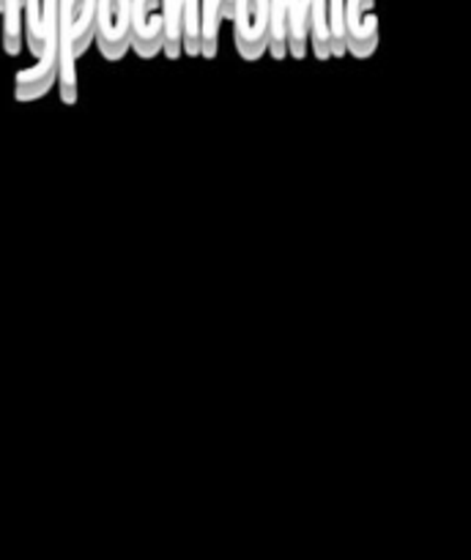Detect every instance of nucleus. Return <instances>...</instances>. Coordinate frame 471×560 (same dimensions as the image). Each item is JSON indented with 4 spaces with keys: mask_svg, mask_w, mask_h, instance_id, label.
I'll list each match as a JSON object with an SVG mask.
<instances>
[{
    "mask_svg": "<svg viewBox=\"0 0 471 560\" xmlns=\"http://www.w3.org/2000/svg\"><path fill=\"white\" fill-rule=\"evenodd\" d=\"M22 47L33 60L42 52V0H22Z\"/></svg>",
    "mask_w": 471,
    "mask_h": 560,
    "instance_id": "2eb2a0df",
    "label": "nucleus"
},
{
    "mask_svg": "<svg viewBox=\"0 0 471 560\" xmlns=\"http://www.w3.org/2000/svg\"><path fill=\"white\" fill-rule=\"evenodd\" d=\"M181 52L200 58V0H181Z\"/></svg>",
    "mask_w": 471,
    "mask_h": 560,
    "instance_id": "f8f14e48",
    "label": "nucleus"
},
{
    "mask_svg": "<svg viewBox=\"0 0 471 560\" xmlns=\"http://www.w3.org/2000/svg\"><path fill=\"white\" fill-rule=\"evenodd\" d=\"M159 3H162L164 22L162 55L168 60L184 58V52H181V0H159Z\"/></svg>",
    "mask_w": 471,
    "mask_h": 560,
    "instance_id": "4468645a",
    "label": "nucleus"
},
{
    "mask_svg": "<svg viewBox=\"0 0 471 560\" xmlns=\"http://www.w3.org/2000/svg\"><path fill=\"white\" fill-rule=\"evenodd\" d=\"M74 31H71V0H58V96L64 107L80 102V77H77Z\"/></svg>",
    "mask_w": 471,
    "mask_h": 560,
    "instance_id": "39448f33",
    "label": "nucleus"
},
{
    "mask_svg": "<svg viewBox=\"0 0 471 560\" xmlns=\"http://www.w3.org/2000/svg\"><path fill=\"white\" fill-rule=\"evenodd\" d=\"M219 27H222V5H219V0H200V58H217Z\"/></svg>",
    "mask_w": 471,
    "mask_h": 560,
    "instance_id": "9b49d317",
    "label": "nucleus"
},
{
    "mask_svg": "<svg viewBox=\"0 0 471 560\" xmlns=\"http://www.w3.org/2000/svg\"><path fill=\"white\" fill-rule=\"evenodd\" d=\"M164 22L159 0H131V52L140 60L162 55Z\"/></svg>",
    "mask_w": 471,
    "mask_h": 560,
    "instance_id": "423d86ee",
    "label": "nucleus"
},
{
    "mask_svg": "<svg viewBox=\"0 0 471 560\" xmlns=\"http://www.w3.org/2000/svg\"><path fill=\"white\" fill-rule=\"evenodd\" d=\"M305 5H307V38H310V55L318 60V63H326V60H332L326 0H305Z\"/></svg>",
    "mask_w": 471,
    "mask_h": 560,
    "instance_id": "0eeeda50",
    "label": "nucleus"
},
{
    "mask_svg": "<svg viewBox=\"0 0 471 560\" xmlns=\"http://www.w3.org/2000/svg\"><path fill=\"white\" fill-rule=\"evenodd\" d=\"M266 55H272V60H277V63L288 60V0H272Z\"/></svg>",
    "mask_w": 471,
    "mask_h": 560,
    "instance_id": "1a4fd4ad",
    "label": "nucleus"
},
{
    "mask_svg": "<svg viewBox=\"0 0 471 560\" xmlns=\"http://www.w3.org/2000/svg\"><path fill=\"white\" fill-rule=\"evenodd\" d=\"M345 55L356 60H370L381 47V31H378L376 0H345Z\"/></svg>",
    "mask_w": 471,
    "mask_h": 560,
    "instance_id": "20e7f679",
    "label": "nucleus"
},
{
    "mask_svg": "<svg viewBox=\"0 0 471 560\" xmlns=\"http://www.w3.org/2000/svg\"><path fill=\"white\" fill-rule=\"evenodd\" d=\"M58 82V0H42V52L27 69L14 74V98L38 102Z\"/></svg>",
    "mask_w": 471,
    "mask_h": 560,
    "instance_id": "f257e3e1",
    "label": "nucleus"
},
{
    "mask_svg": "<svg viewBox=\"0 0 471 560\" xmlns=\"http://www.w3.org/2000/svg\"><path fill=\"white\" fill-rule=\"evenodd\" d=\"M93 44L107 63H120L131 52V0H96Z\"/></svg>",
    "mask_w": 471,
    "mask_h": 560,
    "instance_id": "f03ea898",
    "label": "nucleus"
},
{
    "mask_svg": "<svg viewBox=\"0 0 471 560\" xmlns=\"http://www.w3.org/2000/svg\"><path fill=\"white\" fill-rule=\"evenodd\" d=\"M268 9H272V0H236L230 25H233L236 52L244 63H257L266 58Z\"/></svg>",
    "mask_w": 471,
    "mask_h": 560,
    "instance_id": "7ed1b4c3",
    "label": "nucleus"
},
{
    "mask_svg": "<svg viewBox=\"0 0 471 560\" xmlns=\"http://www.w3.org/2000/svg\"><path fill=\"white\" fill-rule=\"evenodd\" d=\"M345 0H326L329 16V42H332V58H345V20H343Z\"/></svg>",
    "mask_w": 471,
    "mask_h": 560,
    "instance_id": "dca6fc26",
    "label": "nucleus"
},
{
    "mask_svg": "<svg viewBox=\"0 0 471 560\" xmlns=\"http://www.w3.org/2000/svg\"><path fill=\"white\" fill-rule=\"evenodd\" d=\"M71 31H74V55L80 60L96 36V0H71Z\"/></svg>",
    "mask_w": 471,
    "mask_h": 560,
    "instance_id": "6e6552de",
    "label": "nucleus"
},
{
    "mask_svg": "<svg viewBox=\"0 0 471 560\" xmlns=\"http://www.w3.org/2000/svg\"><path fill=\"white\" fill-rule=\"evenodd\" d=\"M0 25H3V52L16 58L22 52V0H3L0 9Z\"/></svg>",
    "mask_w": 471,
    "mask_h": 560,
    "instance_id": "ddd939ff",
    "label": "nucleus"
},
{
    "mask_svg": "<svg viewBox=\"0 0 471 560\" xmlns=\"http://www.w3.org/2000/svg\"><path fill=\"white\" fill-rule=\"evenodd\" d=\"M288 58L294 60L310 58L305 0H288Z\"/></svg>",
    "mask_w": 471,
    "mask_h": 560,
    "instance_id": "9d476101",
    "label": "nucleus"
}]
</instances>
